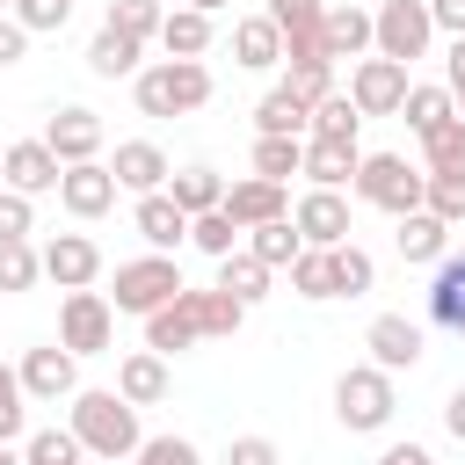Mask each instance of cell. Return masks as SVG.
<instances>
[{
	"mask_svg": "<svg viewBox=\"0 0 465 465\" xmlns=\"http://www.w3.org/2000/svg\"><path fill=\"white\" fill-rule=\"evenodd\" d=\"M65 429L80 436L87 458H138L145 429H138V407L116 392V385H80L65 400Z\"/></svg>",
	"mask_w": 465,
	"mask_h": 465,
	"instance_id": "obj_1",
	"label": "cell"
},
{
	"mask_svg": "<svg viewBox=\"0 0 465 465\" xmlns=\"http://www.w3.org/2000/svg\"><path fill=\"white\" fill-rule=\"evenodd\" d=\"M131 102H138V116H196L203 102H211V65L203 58H160V65H145L138 80H131Z\"/></svg>",
	"mask_w": 465,
	"mask_h": 465,
	"instance_id": "obj_2",
	"label": "cell"
},
{
	"mask_svg": "<svg viewBox=\"0 0 465 465\" xmlns=\"http://www.w3.org/2000/svg\"><path fill=\"white\" fill-rule=\"evenodd\" d=\"M356 196H363L371 211L407 218V211L429 203V174L407 167V153H363V167H356Z\"/></svg>",
	"mask_w": 465,
	"mask_h": 465,
	"instance_id": "obj_3",
	"label": "cell"
},
{
	"mask_svg": "<svg viewBox=\"0 0 465 465\" xmlns=\"http://www.w3.org/2000/svg\"><path fill=\"white\" fill-rule=\"evenodd\" d=\"M392 371H378V363H349L341 378H334V421L341 429H356V436H378L385 421H392Z\"/></svg>",
	"mask_w": 465,
	"mask_h": 465,
	"instance_id": "obj_4",
	"label": "cell"
},
{
	"mask_svg": "<svg viewBox=\"0 0 465 465\" xmlns=\"http://www.w3.org/2000/svg\"><path fill=\"white\" fill-rule=\"evenodd\" d=\"M189 283H182V269H174V254H138V262H116V312H138V320H153L167 298H182Z\"/></svg>",
	"mask_w": 465,
	"mask_h": 465,
	"instance_id": "obj_5",
	"label": "cell"
},
{
	"mask_svg": "<svg viewBox=\"0 0 465 465\" xmlns=\"http://www.w3.org/2000/svg\"><path fill=\"white\" fill-rule=\"evenodd\" d=\"M371 15H378V58H392V65L429 58V44H436V15H429V0H378Z\"/></svg>",
	"mask_w": 465,
	"mask_h": 465,
	"instance_id": "obj_6",
	"label": "cell"
},
{
	"mask_svg": "<svg viewBox=\"0 0 465 465\" xmlns=\"http://www.w3.org/2000/svg\"><path fill=\"white\" fill-rule=\"evenodd\" d=\"M116 341V305L102 291H65L58 298V349L73 356H102Z\"/></svg>",
	"mask_w": 465,
	"mask_h": 465,
	"instance_id": "obj_7",
	"label": "cell"
},
{
	"mask_svg": "<svg viewBox=\"0 0 465 465\" xmlns=\"http://www.w3.org/2000/svg\"><path fill=\"white\" fill-rule=\"evenodd\" d=\"M407 87H414V80H407V65H392V58H378V51L349 65V102H356L363 116H400Z\"/></svg>",
	"mask_w": 465,
	"mask_h": 465,
	"instance_id": "obj_8",
	"label": "cell"
},
{
	"mask_svg": "<svg viewBox=\"0 0 465 465\" xmlns=\"http://www.w3.org/2000/svg\"><path fill=\"white\" fill-rule=\"evenodd\" d=\"M58 182H65V160H58L44 138H22V145L0 153V189H15V196H51Z\"/></svg>",
	"mask_w": 465,
	"mask_h": 465,
	"instance_id": "obj_9",
	"label": "cell"
},
{
	"mask_svg": "<svg viewBox=\"0 0 465 465\" xmlns=\"http://www.w3.org/2000/svg\"><path fill=\"white\" fill-rule=\"evenodd\" d=\"M363 349H371L378 371H414V363L429 356V334H421V320H407V312H378V320L363 327Z\"/></svg>",
	"mask_w": 465,
	"mask_h": 465,
	"instance_id": "obj_10",
	"label": "cell"
},
{
	"mask_svg": "<svg viewBox=\"0 0 465 465\" xmlns=\"http://www.w3.org/2000/svg\"><path fill=\"white\" fill-rule=\"evenodd\" d=\"M15 371H22V392H29V400H51V407H58V400H73V392H80V356H73V349H58V341L22 349V363H15Z\"/></svg>",
	"mask_w": 465,
	"mask_h": 465,
	"instance_id": "obj_11",
	"label": "cell"
},
{
	"mask_svg": "<svg viewBox=\"0 0 465 465\" xmlns=\"http://www.w3.org/2000/svg\"><path fill=\"white\" fill-rule=\"evenodd\" d=\"M276 29H283V65H320V22H327V0H269L262 7Z\"/></svg>",
	"mask_w": 465,
	"mask_h": 465,
	"instance_id": "obj_12",
	"label": "cell"
},
{
	"mask_svg": "<svg viewBox=\"0 0 465 465\" xmlns=\"http://www.w3.org/2000/svg\"><path fill=\"white\" fill-rule=\"evenodd\" d=\"M203 341V291H182V298H167L153 320H145V349L153 356H182V349H196Z\"/></svg>",
	"mask_w": 465,
	"mask_h": 465,
	"instance_id": "obj_13",
	"label": "cell"
},
{
	"mask_svg": "<svg viewBox=\"0 0 465 465\" xmlns=\"http://www.w3.org/2000/svg\"><path fill=\"white\" fill-rule=\"evenodd\" d=\"M291 225H298L305 247H341L349 240V196L341 189H305L291 203Z\"/></svg>",
	"mask_w": 465,
	"mask_h": 465,
	"instance_id": "obj_14",
	"label": "cell"
},
{
	"mask_svg": "<svg viewBox=\"0 0 465 465\" xmlns=\"http://www.w3.org/2000/svg\"><path fill=\"white\" fill-rule=\"evenodd\" d=\"M44 276H51L58 291H94L102 247H94L87 232H51V240H44Z\"/></svg>",
	"mask_w": 465,
	"mask_h": 465,
	"instance_id": "obj_15",
	"label": "cell"
},
{
	"mask_svg": "<svg viewBox=\"0 0 465 465\" xmlns=\"http://www.w3.org/2000/svg\"><path fill=\"white\" fill-rule=\"evenodd\" d=\"M320 51H327V65H341V58H371L378 51V15L371 7H327V22H320Z\"/></svg>",
	"mask_w": 465,
	"mask_h": 465,
	"instance_id": "obj_16",
	"label": "cell"
},
{
	"mask_svg": "<svg viewBox=\"0 0 465 465\" xmlns=\"http://www.w3.org/2000/svg\"><path fill=\"white\" fill-rule=\"evenodd\" d=\"M44 145L65 160V167H80V160H102V116L94 109H51V124H44Z\"/></svg>",
	"mask_w": 465,
	"mask_h": 465,
	"instance_id": "obj_17",
	"label": "cell"
},
{
	"mask_svg": "<svg viewBox=\"0 0 465 465\" xmlns=\"http://www.w3.org/2000/svg\"><path fill=\"white\" fill-rule=\"evenodd\" d=\"M109 174H116V189L153 196V189H167V182H174V160H167L153 138H124V145H116V160H109Z\"/></svg>",
	"mask_w": 465,
	"mask_h": 465,
	"instance_id": "obj_18",
	"label": "cell"
},
{
	"mask_svg": "<svg viewBox=\"0 0 465 465\" xmlns=\"http://www.w3.org/2000/svg\"><path fill=\"white\" fill-rule=\"evenodd\" d=\"M58 203H65L73 218H102V211H116V174H109V160H80V167H65Z\"/></svg>",
	"mask_w": 465,
	"mask_h": 465,
	"instance_id": "obj_19",
	"label": "cell"
},
{
	"mask_svg": "<svg viewBox=\"0 0 465 465\" xmlns=\"http://www.w3.org/2000/svg\"><path fill=\"white\" fill-rule=\"evenodd\" d=\"M225 211H232V225H240V232H254V225L291 218V196H283V182L247 174V182H225Z\"/></svg>",
	"mask_w": 465,
	"mask_h": 465,
	"instance_id": "obj_20",
	"label": "cell"
},
{
	"mask_svg": "<svg viewBox=\"0 0 465 465\" xmlns=\"http://www.w3.org/2000/svg\"><path fill=\"white\" fill-rule=\"evenodd\" d=\"M131 225H138V240H145L153 254H167V247H182V240H189V211H182L167 189L138 196V203H131Z\"/></svg>",
	"mask_w": 465,
	"mask_h": 465,
	"instance_id": "obj_21",
	"label": "cell"
},
{
	"mask_svg": "<svg viewBox=\"0 0 465 465\" xmlns=\"http://www.w3.org/2000/svg\"><path fill=\"white\" fill-rule=\"evenodd\" d=\"M356 167H363V153L349 138H305V182L312 189H356Z\"/></svg>",
	"mask_w": 465,
	"mask_h": 465,
	"instance_id": "obj_22",
	"label": "cell"
},
{
	"mask_svg": "<svg viewBox=\"0 0 465 465\" xmlns=\"http://www.w3.org/2000/svg\"><path fill=\"white\" fill-rule=\"evenodd\" d=\"M232 58H240L247 73L283 65V29H276L269 15H240V22H232Z\"/></svg>",
	"mask_w": 465,
	"mask_h": 465,
	"instance_id": "obj_23",
	"label": "cell"
},
{
	"mask_svg": "<svg viewBox=\"0 0 465 465\" xmlns=\"http://www.w3.org/2000/svg\"><path fill=\"white\" fill-rule=\"evenodd\" d=\"M116 392H124L131 407H160V400H167V356L131 349V356L116 363Z\"/></svg>",
	"mask_w": 465,
	"mask_h": 465,
	"instance_id": "obj_24",
	"label": "cell"
},
{
	"mask_svg": "<svg viewBox=\"0 0 465 465\" xmlns=\"http://www.w3.org/2000/svg\"><path fill=\"white\" fill-rule=\"evenodd\" d=\"M429 320L465 334V254H443L436 276H429Z\"/></svg>",
	"mask_w": 465,
	"mask_h": 465,
	"instance_id": "obj_25",
	"label": "cell"
},
{
	"mask_svg": "<svg viewBox=\"0 0 465 465\" xmlns=\"http://www.w3.org/2000/svg\"><path fill=\"white\" fill-rule=\"evenodd\" d=\"M312 131V109L291 94V87H269L254 102V138H305Z\"/></svg>",
	"mask_w": 465,
	"mask_h": 465,
	"instance_id": "obj_26",
	"label": "cell"
},
{
	"mask_svg": "<svg viewBox=\"0 0 465 465\" xmlns=\"http://www.w3.org/2000/svg\"><path fill=\"white\" fill-rule=\"evenodd\" d=\"M392 240H400V254H407V262H421V269H436V262L450 254V225H443L436 211H407Z\"/></svg>",
	"mask_w": 465,
	"mask_h": 465,
	"instance_id": "obj_27",
	"label": "cell"
},
{
	"mask_svg": "<svg viewBox=\"0 0 465 465\" xmlns=\"http://www.w3.org/2000/svg\"><path fill=\"white\" fill-rule=\"evenodd\" d=\"M211 36H218V22L196 15V7H167V22H160V51L167 58H203Z\"/></svg>",
	"mask_w": 465,
	"mask_h": 465,
	"instance_id": "obj_28",
	"label": "cell"
},
{
	"mask_svg": "<svg viewBox=\"0 0 465 465\" xmlns=\"http://www.w3.org/2000/svg\"><path fill=\"white\" fill-rule=\"evenodd\" d=\"M138 51H145V44H131V36H116V29L102 22L94 44H87V73H94V80H138V73H145Z\"/></svg>",
	"mask_w": 465,
	"mask_h": 465,
	"instance_id": "obj_29",
	"label": "cell"
},
{
	"mask_svg": "<svg viewBox=\"0 0 465 465\" xmlns=\"http://www.w3.org/2000/svg\"><path fill=\"white\" fill-rule=\"evenodd\" d=\"M167 196H174V203H182L189 218H203V211H218V203H225V174L196 160V167H182V174L167 182Z\"/></svg>",
	"mask_w": 465,
	"mask_h": 465,
	"instance_id": "obj_30",
	"label": "cell"
},
{
	"mask_svg": "<svg viewBox=\"0 0 465 465\" xmlns=\"http://www.w3.org/2000/svg\"><path fill=\"white\" fill-rule=\"evenodd\" d=\"M269 276H276V269H269V262H254L247 247L218 262V291H232L240 305H262V298H269Z\"/></svg>",
	"mask_w": 465,
	"mask_h": 465,
	"instance_id": "obj_31",
	"label": "cell"
},
{
	"mask_svg": "<svg viewBox=\"0 0 465 465\" xmlns=\"http://www.w3.org/2000/svg\"><path fill=\"white\" fill-rule=\"evenodd\" d=\"M291 291L298 298H341V283H334V247H305L298 262H291Z\"/></svg>",
	"mask_w": 465,
	"mask_h": 465,
	"instance_id": "obj_32",
	"label": "cell"
},
{
	"mask_svg": "<svg viewBox=\"0 0 465 465\" xmlns=\"http://www.w3.org/2000/svg\"><path fill=\"white\" fill-rule=\"evenodd\" d=\"M400 116H407V131H414V138H429L436 124H450V116H458V102H450V87H407Z\"/></svg>",
	"mask_w": 465,
	"mask_h": 465,
	"instance_id": "obj_33",
	"label": "cell"
},
{
	"mask_svg": "<svg viewBox=\"0 0 465 465\" xmlns=\"http://www.w3.org/2000/svg\"><path fill=\"white\" fill-rule=\"evenodd\" d=\"M247 254H254V262H269V269H291V262L305 254V240H298V225H291V218H276V225H254V232H247Z\"/></svg>",
	"mask_w": 465,
	"mask_h": 465,
	"instance_id": "obj_34",
	"label": "cell"
},
{
	"mask_svg": "<svg viewBox=\"0 0 465 465\" xmlns=\"http://www.w3.org/2000/svg\"><path fill=\"white\" fill-rule=\"evenodd\" d=\"M254 174H262V182L305 174V138H254Z\"/></svg>",
	"mask_w": 465,
	"mask_h": 465,
	"instance_id": "obj_35",
	"label": "cell"
},
{
	"mask_svg": "<svg viewBox=\"0 0 465 465\" xmlns=\"http://www.w3.org/2000/svg\"><path fill=\"white\" fill-rule=\"evenodd\" d=\"M189 240H196V247H203L211 262H225V254H240V240H247V232H240V225H232V211L218 203V211L189 218Z\"/></svg>",
	"mask_w": 465,
	"mask_h": 465,
	"instance_id": "obj_36",
	"label": "cell"
},
{
	"mask_svg": "<svg viewBox=\"0 0 465 465\" xmlns=\"http://www.w3.org/2000/svg\"><path fill=\"white\" fill-rule=\"evenodd\" d=\"M80 436L73 429H29L22 436V465H80Z\"/></svg>",
	"mask_w": 465,
	"mask_h": 465,
	"instance_id": "obj_37",
	"label": "cell"
},
{
	"mask_svg": "<svg viewBox=\"0 0 465 465\" xmlns=\"http://www.w3.org/2000/svg\"><path fill=\"white\" fill-rule=\"evenodd\" d=\"M450 167H465V116H450L421 138V174H450Z\"/></svg>",
	"mask_w": 465,
	"mask_h": 465,
	"instance_id": "obj_38",
	"label": "cell"
},
{
	"mask_svg": "<svg viewBox=\"0 0 465 465\" xmlns=\"http://www.w3.org/2000/svg\"><path fill=\"white\" fill-rule=\"evenodd\" d=\"M356 124H363V109L349 102V87H334V94L312 109V131H305V138H349V145H356Z\"/></svg>",
	"mask_w": 465,
	"mask_h": 465,
	"instance_id": "obj_39",
	"label": "cell"
},
{
	"mask_svg": "<svg viewBox=\"0 0 465 465\" xmlns=\"http://www.w3.org/2000/svg\"><path fill=\"white\" fill-rule=\"evenodd\" d=\"M160 22H167V7H160V0H109V29H116V36H131V44L160 36Z\"/></svg>",
	"mask_w": 465,
	"mask_h": 465,
	"instance_id": "obj_40",
	"label": "cell"
},
{
	"mask_svg": "<svg viewBox=\"0 0 465 465\" xmlns=\"http://www.w3.org/2000/svg\"><path fill=\"white\" fill-rule=\"evenodd\" d=\"M44 276V247H29V240H0V291L15 298V291H29Z\"/></svg>",
	"mask_w": 465,
	"mask_h": 465,
	"instance_id": "obj_41",
	"label": "cell"
},
{
	"mask_svg": "<svg viewBox=\"0 0 465 465\" xmlns=\"http://www.w3.org/2000/svg\"><path fill=\"white\" fill-rule=\"evenodd\" d=\"M334 283H341V298H363V291L378 283V262H371L356 240H341V247H334Z\"/></svg>",
	"mask_w": 465,
	"mask_h": 465,
	"instance_id": "obj_42",
	"label": "cell"
},
{
	"mask_svg": "<svg viewBox=\"0 0 465 465\" xmlns=\"http://www.w3.org/2000/svg\"><path fill=\"white\" fill-rule=\"evenodd\" d=\"M29 429V392H22V371L0 363V443H15Z\"/></svg>",
	"mask_w": 465,
	"mask_h": 465,
	"instance_id": "obj_43",
	"label": "cell"
},
{
	"mask_svg": "<svg viewBox=\"0 0 465 465\" xmlns=\"http://www.w3.org/2000/svg\"><path fill=\"white\" fill-rule=\"evenodd\" d=\"M240 320H247V305L232 298V291H203V341H225V334H240Z\"/></svg>",
	"mask_w": 465,
	"mask_h": 465,
	"instance_id": "obj_44",
	"label": "cell"
},
{
	"mask_svg": "<svg viewBox=\"0 0 465 465\" xmlns=\"http://www.w3.org/2000/svg\"><path fill=\"white\" fill-rule=\"evenodd\" d=\"M421 211H436L443 225H465V167H450V174H429V203Z\"/></svg>",
	"mask_w": 465,
	"mask_h": 465,
	"instance_id": "obj_45",
	"label": "cell"
},
{
	"mask_svg": "<svg viewBox=\"0 0 465 465\" xmlns=\"http://www.w3.org/2000/svg\"><path fill=\"white\" fill-rule=\"evenodd\" d=\"M283 87H291L305 109H320V102L334 94V65H327V58H320V65H291V73H283Z\"/></svg>",
	"mask_w": 465,
	"mask_h": 465,
	"instance_id": "obj_46",
	"label": "cell"
},
{
	"mask_svg": "<svg viewBox=\"0 0 465 465\" xmlns=\"http://www.w3.org/2000/svg\"><path fill=\"white\" fill-rule=\"evenodd\" d=\"M65 15H73V0H15V22H22L29 36H51V29H65Z\"/></svg>",
	"mask_w": 465,
	"mask_h": 465,
	"instance_id": "obj_47",
	"label": "cell"
},
{
	"mask_svg": "<svg viewBox=\"0 0 465 465\" xmlns=\"http://www.w3.org/2000/svg\"><path fill=\"white\" fill-rule=\"evenodd\" d=\"M138 465H203V450L189 436H145L138 443Z\"/></svg>",
	"mask_w": 465,
	"mask_h": 465,
	"instance_id": "obj_48",
	"label": "cell"
},
{
	"mask_svg": "<svg viewBox=\"0 0 465 465\" xmlns=\"http://www.w3.org/2000/svg\"><path fill=\"white\" fill-rule=\"evenodd\" d=\"M29 232H36V196L0 189V240H29Z\"/></svg>",
	"mask_w": 465,
	"mask_h": 465,
	"instance_id": "obj_49",
	"label": "cell"
},
{
	"mask_svg": "<svg viewBox=\"0 0 465 465\" xmlns=\"http://www.w3.org/2000/svg\"><path fill=\"white\" fill-rule=\"evenodd\" d=\"M225 465H283V458H276V443H269V436H232Z\"/></svg>",
	"mask_w": 465,
	"mask_h": 465,
	"instance_id": "obj_50",
	"label": "cell"
},
{
	"mask_svg": "<svg viewBox=\"0 0 465 465\" xmlns=\"http://www.w3.org/2000/svg\"><path fill=\"white\" fill-rule=\"evenodd\" d=\"M22 58H29V29H22L15 15H0V73H7V65H22Z\"/></svg>",
	"mask_w": 465,
	"mask_h": 465,
	"instance_id": "obj_51",
	"label": "cell"
},
{
	"mask_svg": "<svg viewBox=\"0 0 465 465\" xmlns=\"http://www.w3.org/2000/svg\"><path fill=\"white\" fill-rule=\"evenodd\" d=\"M443 87H450V102H458V116H465V36L443 51Z\"/></svg>",
	"mask_w": 465,
	"mask_h": 465,
	"instance_id": "obj_52",
	"label": "cell"
},
{
	"mask_svg": "<svg viewBox=\"0 0 465 465\" xmlns=\"http://www.w3.org/2000/svg\"><path fill=\"white\" fill-rule=\"evenodd\" d=\"M429 15H436V36H465V0H429Z\"/></svg>",
	"mask_w": 465,
	"mask_h": 465,
	"instance_id": "obj_53",
	"label": "cell"
},
{
	"mask_svg": "<svg viewBox=\"0 0 465 465\" xmlns=\"http://www.w3.org/2000/svg\"><path fill=\"white\" fill-rule=\"evenodd\" d=\"M371 465H436V458H429V443H392V450H378Z\"/></svg>",
	"mask_w": 465,
	"mask_h": 465,
	"instance_id": "obj_54",
	"label": "cell"
},
{
	"mask_svg": "<svg viewBox=\"0 0 465 465\" xmlns=\"http://www.w3.org/2000/svg\"><path fill=\"white\" fill-rule=\"evenodd\" d=\"M443 429H450V436H458V443H465V385H458V392H450V400H443Z\"/></svg>",
	"mask_w": 465,
	"mask_h": 465,
	"instance_id": "obj_55",
	"label": "cell"
},
{
	"mask_svg": "<svg viewBox=\"0 0 465 465\" xmlns=\"http://www.w3.org/2000/svg\"><path fill=\"white\" fill-rule=\"evenodd\" d=\"M182 7H196V15H218V7H225V0H182Z\"/></svg>",
	"mask_w": 465,
	"mask_h": 465,
	"instance_id": "obj_56",
	"label": "cell"
},
{
	"mask_svg": "<svg viewBox=\"0 0 465 465\" xmlns=\"http://www.w3.org/2000/svg\"><path fill=\"white\" fill-rule=\"evenodd\" d=\"M0 465H22V450H15V443H0Z\"/></svg>",
	"mask_w": 465,
	"mask_h": 465,
	"instance_id": "obj_57",
	"label": "cell"
},
{
	"mask_svg": "<svg viewBox=\"0 0 465 465\" xmlns=\"http://www.w3.org/2000/svg\"><path fill=\"white\" fill-rule=\"evenodd\" d=\"M94 465H138V458H94Z\"/></svg>",
	"mask_w": 465,
	"mask_h": 465,
	"instance_id": "obj_58",
	"label": "cell"
},
{
	"mask_svg": "<svg viewBox=\"0 0 465 465\" xmlns=\"http://www.w3.org/2000/svg\"><path fill=\"white\" fill-rule=\"evenodd\" d=\"M0 15H15V0H0Z\"/></svg>",
	"mask_w": 465,
	"mask_h": 465,
	"instance_id": "obj_59",
	"label": "cell"
}]
</instances>
